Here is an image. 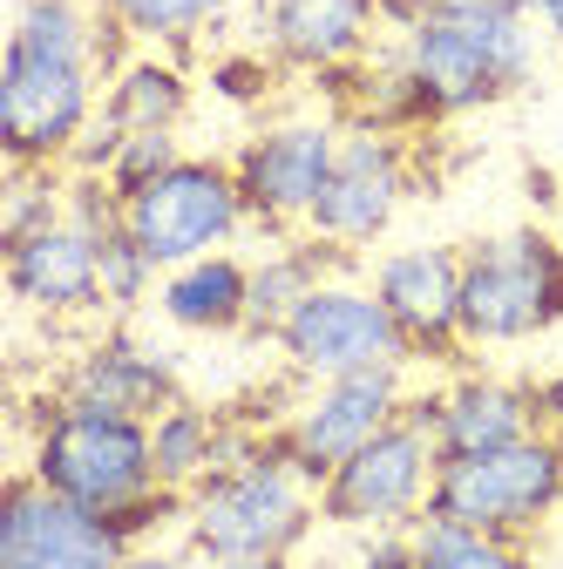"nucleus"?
I'll use <instances>...</instances> for the list:
<instances>
[{"label":"nucleus","mask_w":563,"mask_h":569,"mask_svg":"<svg viewBox=\"0 0 563 569\" xmlns=\"http://www.w3.org/2000/svg\"><path fill=\"white\" fill-rule=\"evenodd\" d=\"M122 28L96 0H14L0 54V150L8 163H76L102 116V82L129 61Z\"/></svg>","instance_id":"1"},{"label":"nucleus","mask_w":563,"mask_h":569,"mask_svg":"<svg viewBox=\"0 0 563 569\" xmlns=\"http://www.w3.org/2000/svg\"><path fill=\"white\" fill-rule=\"evenodd\" d=\"M319 522V481L271 435L251 461L218 468L184 495L177 536L197 562H293Z\"/></svg>","instance_id":"2"},{"label":"nucleus","mask_w":563,"mask_h":569,"mask_svg":"<svg viewBox=\"0 0 563 569\" xmlns=\"http://www.w3.org/2000/svg\"><path fill=\"white\" fill-rule=\"evenodd\" d=\"M421 102V122H455L475 109H496L516 89H530L543 34L530 14H442L421 8V21L394 41H381Z\"/></svg>","instance_id":"3"},{"label":"nucleus","mask_w":563,"mask_h":569,"mask_svg":"<svg viewBox=\"0 0 563 569\" xmlns=\"http://www.w3.org/2000/svg\"><path fill=\"white\" fill-rule=\"evenodd\" d=\"M28 475L109 522L136 516L164 488L157 455H150V420H129L109 407H76V400H48L34 448H28Z\"/></svg>","instance_id":"4"},{"label":"nucleus","mask_w":563,"mask_h":569,"mask_svg":"<svg viewBox=\"0 0 563 569\" xmlns=\"http://www.w3.org/2000/svg\"><path fill=\"white\" fill-rule=\"evenodd\" d=\"M563 326V238L510 224L462 244V346L510 352Z\"/></svg>","instance_id":"5"},{"label":"nucleus","mask_w":563,"mask_h":569,"mask_svg":"<svg viewBox=\"0 0 563 569\" xmlns=\"http://www.w3.org/2000/svg\"><path fill=\"white\" fill-rule=\"evenodd\" d=\"M563 509V441L530 435L510 448H482V455H442L435 475V502L428 516L468 522L482 536H543V522Z\"/></svg>","instance_id":"6"},{"label":"nucleus","mask_w":563,"mask_h":569,"mask_svg":"<svg viewBox=\"0 0 563 569\" xmlns=\"http://www.w3.org/2000/svg\"><path fill=\"white\" fill-rule=\"evenodd\" d=\"M251 224L245 210V190H238V170L225 157H177L164 177H150L144 190L122 197V231L150 251L157 271H177L190 258H210V251H231Z\"/></svg>","instance_id":"7"},{"label":"nucleus","mask_w":563,"mask_h":569,"mask_svg":"<svg viewBox=\"0 0 563 569\" xmlns=\"http://www.w3.org/2000/svg\"><path fill=\"white\" fill-rule=\"evenodd\" d=\"M435 475H442V448L421 420H394L387 435H374L360 455H346L326 481H319V516L333 529L354 536H381V529H414L435 502Z\"/></svg>","instance_id":"8"},{"label":"nucleus","mask_w":563,"mask_h":569,"mask_svg":"<svg viewBox=\"0 0 563 569\" xmlns=\"http://www.w3.org/2000/svg\"><path fill=\"white\" fill-rule=\"evenodd\" d=\"M278 360L293 380H339V373H374V367H414V352L394 326V312L381 306L374 284L354 278H326L319 292L278 326Z\"/></svg>","instance_id":"9"},{"label":"nucleus","mask_w":563,"mask_h":569,"mask_svg":"<svg viewBox=\"0 0 563 569\" xmlns=\"http://www.w3.org/2000/svg\"><path fill=\"white\" fill-rule=\"evenodd\" d=\"M339 129L346 122H326V116H278L238 142L231 170H238V190H245V210L258 231L293 238L313 224V203L339 163Z\"/></svg>","instance_id":"10"},{"label":"nucleus","mask_w":563,"mask_h":569,"mask_svg":"<svg viewBox=\"0 0 563 569\" xmlns=\"http://www.w3.org/2000/svg\"><path fill=\"white\" fill-rule=\"evenodd\" d=\"M414 190V157H407V136L394 129H367V122H346L339 129V163L313 203V224L306 238L333 244L339 258L346 251H367L394 231L401 203Z\"/></svg>","instance_id":"11"},{"label":"nucleus","mask_w":563,"mask_h":569,"mask_svg":"<svg viewBox=\"0 0 563 569\" xmlns=\"http://www.w3.org/2000/svg\"><path fill=\"white\" fill-rule=\"evenodd\" d=\"M407 367H374V373H339V380H313L286 413H278V441L286 455L326 481L346 455H360L374 435L407 413Z\"/></svg>","instance_id":"12"},{"label":"nucleus","mask_w":563,"mask_h":569,"mask_svg":"<svg viewBox=\"0 0 563 569\" xmlns=\"http://www.w3.org/2000/svg\"><path fill=\"white\" fill-rule=\"evenodd\" d=\"M129 536L68 502V495L41 488L34 475H14L0 495V569H122Z\"/></svg>","instance_id":"13"},{"label":"nucleus","mask_w":563,"mask_h":569,"mask_svg":"<svg viewBox=\"0 0 563 569\" xmlns=\"http://www.w3.org/2000/svg\"><path fill=\"white\" fill-rule=\"evenodd\" d=\"M407 420L428 427L442 455H482V448H510V441L550 435L536 380L488 373V367H462L428 393H407Z\"/></svg>","instance_id":"14"},{"label":"nucleus","mask_w":563,"mask_h":569,"mask_svg":"<svg viewBox=\"0 0 563 569\" xmlns=\"http://www.w3.org/2000/svg\"><path fill=\"white\" fill-rule=\"evenodd\" d=\"M367 284L394 312L414 360L448 367L462 360V251L455 244H394L367 264Z\"/></svg>","instance_id":"15"},{"label":"nucleus","mask_w":563,"mask_h":569,"mask_svg":"<svg viewBox=\"0 0 563 569\" xmlns=\"http://www.w3.org/2000/svg\"><path fill=\"white\" fill-rule=\"evenodd\" d=\"M258 48L293 76H346L381 48L374 0H251Z\"/></svg>","instance_id":"16"},{"label":"nucleus","mask_w":563,"mask_h":569,"mask_svg":"<svg viewBox=\"0 0 563 569\" xmlns=\"http://www.w3.org/2000/svg\"><path fill=\"white\" fill-rule=\"evenodd\" d=\"M8 292L28 312L48 319H82V312H109L102 299V238L82 231L76 218H55L28 238H8Z\"/></svg>","instance_id":"17"},{"label":"nucleus","mask_w":563,"mask_h":569,"mask_svg":"<svg viewBox=\"0 0 563 569\" xmlns=\"http://www.w3.org/2000/svg\"><path fill=\"white\" fill-rule=\"evenodd\" d=\"M55 400H76V407H109L129 420H157L170 400H184L170 352H157L150 339H136L129 326L102 332L89 352H76V367L61 373Z\"/></svg>","instance_id":"18"},{"label":"nucleus","mask_w":563,"mask_h":569,"mask_svg":"<svg viewBox=\"0 0 563 569\" xmlns=\"http://www.w3.org/2000/svg\"><path fill=\"white\" fill-rule=\"evenodd\" d=\"M170 332H197V339H225V332H245V312H251V258L238 251H210V258H190L177 271H164L157 299Z\"/></svg>","instance_id":"19"},{"label":"nucleus","mask_w":563,"mask_h":569,"mask_svg":"<svg viewBox=\"0 0 563 569\" xmlns=\"http://www.w3.org/2000/svg\"><path fill=\"white\" fill-rule=\"evenodd\" d=\"M197 89L184 76V61L170 54H129L116 76L102 82V129L116 136H177L184 116H190Z\"/></svg>","instance_id":"20"},{"label":"nucleus","mask_w":563,"mask_h":569,"mask_svg":"<svg viewBox=\"0 0 563 569\" xmlns=\"http://www.w3.org/2000/svg\"><path fill=\"white\" fill-rule=\"evenodd\" d=\"M333 244L293 231V238H278L265 258H251V312H245V332L251 339H278V326H286L319 284L333 278Z\"/></svg>","instance_id":"21"},{"label":"nucleus","mask_w":563,"mask_h":569,"mask_svg":"<svg viewBox=\"0 0 563 569\" xmlns=\"http://www.w3.org/2000/svg\"><path fill=\"white\" fill-rule=\"evenodd\" d=\"M218 448H225V413L197 407V400H170L150 420V455H157V481L170 495H190L197 481L218 475Z\"/></svg>","instance_id":"22"},{"label":"nucleus","mask_w":563,"mask_h":569,"mask_svg":"<svg viewBox=\"0 0 563 569\" xmlns=\"http://www.w3.org/2000/svg\"><path fill=\"white\" fill-rule=\"evenodd\" d=\"M238 8H251V0H96V14L116 21L129 41H144V48H190L197 34L231 21Z\"/></svg>","instance_id":"23"},{"label":"nucleus","mask_w":563,"mask_h":569,"mask_svg":"<svg viewBox=\"0 0 563 569\" xmlns=\"http://www.w3.org/2000/svg\"><path fill=\"white\" fill-rule=\"evenodd\" d=\"M407 536H414V569H536L530 542L482 536V529L448 522V516H421Z\"/></svg>","instance_id":"24"},{"label":"nucleus","mask_w":563,"mask_h":569,"mask_svg":"<svg viewBox=\"0 0 563 569\" xmlns=\"http://www.w3.org/2000/svg\"><path fill=\"white\" fill-rule=\"evenodd\" d=\"M68 218V177L48 163H8V210H0V244L28 238L41 224Z\"/></svg>","instance_id":"25"},{"label":"nucleus","mask_w":563,"mask_h":569,"mask_svg":"<svg viewBox=\"0 0 563 569\" xmlns=\"http://www.w3.org/2000/svg\"><path fill=\"white\" fill-rule=\"evenodd\" d=\"M157 284H164V271L150 264V251L129 231L102 238V299H109V312H136L144 299H157Z\"/></svg>","instance_id":"26"},{"label":"nucleus","mask_w":563,"mask_h":569,"mask_svg":"<svg viewBox=\"0 0 563 569\" xmlns=\"http://www.w3.org/2000/svg\"><path fill=\"white\" fill-rule=\"evenodd\" d=\"M271 76H278V61H271L265 48H238V54H218V68H210V89H218L225 102H238V109H251V102H265Z\"/></svg>","instance_id":"27"},{"label":"nucleus","mask_w":563,"mask_h":569,"mask_svg":"<svg viewBox=\"0 0 563 569\" xmlns=\"http://www.w3.org/2000/svg\"><path fill=\"white\" fill-rule=\"evenodd\" d=\"M354 569H414V536H407V529L360 536V549H354Z\"/></svg>","instance_id":"28"},{"label":"nucleus","mask_w":563,"mask_h":569,"mask_svg":"<svg viewBox=\"0 0 563 569\" xmlns=\"http://www.w3.org/2000/svg\"><path fill=\"white\" fill-rule=\"evenodd\" d=\"M122 569H197V556L184 549V536L177 542H129Z\"/></svg>","instance_id":"29"},{"label":"nucleus","mask_w":563,"mask_h":569,"mask_svg":"<svg viewBox=\"0 0 563 569\" xmlns=\"http://www.w3.org/2000/svg\"><path fill=\"white\" fill-rule=\"evenodd\" d=\"M421 8H442V14H530L536 0H421Z\"/></svg>","instance_id":"30"},{"label":"nucleus","mask_w":563,"mask_h":569,"mask_svg":"<svg viewBox=\"0 0 563 569\" xmlns=\"http://www.w3.org/2000/svg\"><path fill=\"white\" fill-rule=\"evenodd\" d=\"M536 393H543V427H550V435H563V367H556V373H543V380H536Z\"/></svg>","instance_id":"31"},{"label":"nucleus","mask_w":563,"mask_h":569,"mask_svg":"<svg viewBox=\"0 0 563 569\" xmlns=\"http://www.w3.org/2000/svg\"><path fill=\"white\" fill-rule=\"evenodd\" d=\"M530 21H536V34H543L550 48H563V0H536Z\"/></svg>","instance_id":"32"},{"label":"nucleus","mask_w":563,"mask_h":569,"mask_svg":"<svg viewBox=\"0 0 563 569\" xmlns=\"http://www.w3.org/2000/svg\"><path fill=\"white\" fill-rule=\"evenodd\" d=\"M197 569H293V562H197Z\"/></svg>","instance_id":"33"},{"label":"nucleus","mask_w":563,"mask_h":569,"mask_svg":"<svg viewBox=\"0 0 563 569\" xmlns=\"http://www.w3.org/2000/svg\"><path fill=\"white\" fill-rule=\"evenodd\" d=\"M556 441H563V435H556Z\"/></svg>","instance_id":"34"}]
</instances>
